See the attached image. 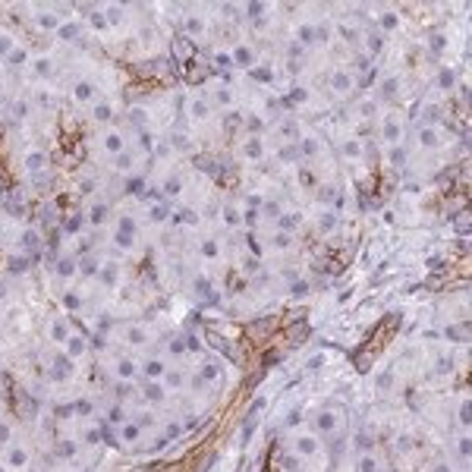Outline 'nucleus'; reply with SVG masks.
Segmentation results:
<instances>
[{
	"instance_id": "obj_1",
	"label": "nucleus",
	"mask_w": 472,
	"mask_h": 472,
	"mask_svg": "<svg viewBox=\"0 0 472 472\" xmlns=\"http://www.w3.org/2000/svg\"><path fill=\"white\" fill-rule=\"evenodd\" d=\"M337 428H340V415L334 412V409H318L315 412V431L318 434H337Z\"/></svg>"
},
{
	"instance_id": "obj_2",
	"label": "nucleus",
	"mask_w": 472,
	"mask_h": 472,
	"mask_svg": "<svg viewBox=\"0 0 472 472\" xmlns=\"http://www.w3.org/2000/svg\"><path fill=\"white\" fill-rule=\"evenodd\" d=\"M293 450H296V457L308 460V457H315V453L321 450V444H318V438H315V434H299V438H296V444H293Z\"/></svg>"
},
{
	"instance_id": "obj_3",
	"label": "nucleus",
	"mask_w": 472,
	"mask_h": 472,
	"mask_svg": "<svg viewBox=\"0 0 472 472\" xmlns=\"http://www.w3.org/2000/svg\"><path fill=\"white\" fill-rule=\"evenodd\" d=\"M331 88H334V95L353 92V72H350V69H334V72H331Z\"/></svg>"
},
{
	"instance_id": "obj_4",
	"label": "nucleus",
	"mask_w": 472,
	"mask_h": 472,
	"mask_svg": "<svg viewBox=\"0 0 472 472\" xmlns=\"http://www.w3.org/2000/svg\"><path fill=\"white\" fill-rule=\"evenodd\" d=\"M381 136H384L387 145H400V142H403V126H400V120H397V117H387V120H384V129H381Z\"/></svg>"
},
{
	"instance_id": "obj_5",
	"label": "nucleus",
	"mask_w": 472,
	"mask_h": 472,
	"mask_svg": "<svg viewBox=\"0 0 472 472\" xmlns=\"http://www.w3.org/2000/svg\"><path fill=\"white\" fill-rule=\"evenodd\" d=\"M29 463V450L22 444H7V466L10 469H22Z\"/></svg>"
},
{
	"instance_id": "obj_6",
	"label": "nucleus",
	"mask_w": 472,
	"mask_h": 472,
	"mask_svg": "<svg viewBox=\"0 0 472 472\" xmlns=\"http://www.w3.org/2000/svg\"><path fill=\"white\" fill-rule=\"evenodd\" d=\"M198 378H202L205 384H208V381H217V378H221V362H217V359H205L202 365H198Z\"/></svg>"
},
{
	"instance_id": "obj_7",
	"label": "nucleus",
	"mask_w": 472,
	"mask_h": 472,
	"mask_svg": "<svg viewBox=\"0 0 472 472\" xmlns=\"http://www.w3.org/2000/svg\"><path fill=\"white\" fill-rule=\"evenodd\" d=\"M164 372H167V365H164L161 359H148V362L142 365V375L148 378V381H161V378H164Z\"/></svg>"
},
{
	"instance_id": "obj_8",
	"label": "nucleus",
	"mask_w": 472,
	"mask_h": 472,
	"mask_svg": "<svg viewBox=\"0 0 472 472\" xmlns=\"http://www.w3.org/2000/svg\"><path fill=\"white\" fill-rule=\"evenodd\" d=\"M415 136H419V145H422V148H438V145H441V136H438V129H434V126H422Z\"/></svg>"
},
{
	"instance_id": "obj_9",
	"label": "nucleus",
	"mask_w": 472,
	"mask_h": 472,
	"mask_svg": "<svg viewBox=\"0 0 472 472\" xmlns=\"http://www.w3.org/2000/svg\"><path fill=\"white\" fill-rule=\"evenodd\" d=\"M243 154H246V158H252V161H258V158L265 154V145H261V139H258V136H249V139L243 142Z\"/></svg>"
},
{
	"instance_id": "obj_10",
	"label": "nucleus",
	"mask_w": 472,
	"mask_h": 472,
	"mask_svg": "<svg viewBox=\"0 0 472 472\" xmlns=\"http://www.w3.org/2000/svg\"><path fill=\"white\" fill-rule=\"evenodd\" d=\"M337 227H340L337 211H321V214H318V230H321V233H334Z\"/></svg>"
},
{
	"instance_id": "obj_11",
	"label": "nucleus",
	"mask_w": 472,
	"mask_h": 472,
	"mask_svg": "<svg viewBox=\"0 0 472 472\" xmlns=\"http://www.w3.org/2000/svg\"><path fill=\"white\" fill-rule=\"evenodd\" d=\"M136 375H139V365L133 359H117V378L120 381H133Z\"/></svg>"
},
{
	"instance_id": "obj_12",
	"label": "nucleus",
	"mask_w": 472,
	"mask_h": 472,
	"mask_svg": "<svg viewBox=\"0 0 472 472\" xmlns=\"http://www.w3.org/2000/svg\"><path fill=\"white\" fill-rule=\"evenodd\" d=\"M340 151H343V158H350V161H359L362 154H365V148H362L359 139H347V142L340 145Z\"/></svg>"
},
{
	"instance_id": "obj_13",
	"label": "nucleus",
	"mask_w": 472,
	"mask_h": 472,
	"mask_svg": "<svg viewBox=\"0 0 472 472\" xmlns=\"http://www.w3.org/2000/svg\"><path fill=\"white\" fill-rule=\"evenodd\" d=\"M296 151H299L302 158H315V154H318V139H315V136H302L299 145H296Z\"/></svg>"
},
{
	"instance_id": "obj_14",
	"label": "nucleus",
	"mask_w": 472,
	"mask_h": 472,
	"mask_svg": "<svg viewBox=\"0 0 472 472\" xmlns=\"http://www.w3.org/2000/svg\"><path fill=\"white\" fill-rule=\"evenodd\" d=\"M145 400H148V403H161V400H164V397H167V390L164 387H161L158 384V381H148V384H145Z\"/></svg>"
},
{
	"instance_id": "obj_15",
	"label": "nucleus",
	"mask_w": 472,
	"mask_h": 472,
	"mask_svg": "<svg viewBox=\"0 0 472 472\" xmlns=\"http://www.w3.org/2000/svg\"><path fill=\"white\" fill-rule=\"evenodd\" d=\"M356 472H381L378 457H372V453H362V457L356 460Z\"/></svg>"
},
{
	"instance_id": "obj_16",
	"label": "nucleus",
	"mask_w": 472,
	"mask_h": 472,
	"mask_svg": "<svg viewBox=\"0 0 472 472\" xmlns=\"http://www.w3.org/2000/svg\"><path fill=\"white\" fill-rule=\"evenodd\" d=\"M82 353H85V337H76V334H69V337H66V356L79 359Z\"/></svg>"
},
{
	"instance_id": "obj_17",
	"label": "nucleus",
	"mask_w": 472,
	"mask_h": 472,
	"mask_svg": "<svg viewBox=\"0 0 472 472\" xmlns=\"http://www.w3.org/2000/svg\"><path fill=\"white\" fill-rule=\"evenodd\" d=\"M397 92H400V79H397V76H390V79H384V82L378 85V95L381 98H397Z\"/></svg>"
},
{
	"instance_id": "obj_18",
	"label": "nucleus",
	"mask_w": 472,
	"mask_h": 472,
	"mask_svg": "<svg viewBox=\"0 0 472 472\" xmlns=\"http://www.w3.org/2000/svg\"><path fill=\"white\" fill-rule=\"evenodd\" d=\"M123 145H126V139H123L120 133H107V136H104V148L111 151V154H120Z\"/></svg>"
},
{
	"instance_id": "obj_19",
	"label": "nucleus",
	"mask_w": 472,
	"mask_h": 472,
	"mask_svg": "<svg viewBox=\"0 0 472 472\" xmlns=\"http://www.w3.org/2000/svg\"><path fill=\"white\" fill-rule=\"evenodd\" d=\"M378 19H381V29H384V32L400 29V13H394V10H384V13L378 16Z\"/></svg>"
},
{
	"instance_id": "obj_20",
	"label": "nucleus",
	"mask_w": 472,
	"mask_h": 472,
	"mask_svg": "<svg viewBox=\"0 0 472 472\" xmlns=\"http://www.w3.org/2000/svg\"><path fill=\"white\" fill-rule=\"evenodd\" d=\"M208 111H211V107H208V104H205L202 98H195V101L189 104V117H192L195 123H202V120L208 117Z\"/></svg>"
},
{
	"instance_id": "obj_21",
	"label": "nucleus",
	"mask_w": 472,
	"mask_h": 472,
	"mask_svg": "<svg viewBox=\"0 0 472 472\" xmlns=\"http://www.w3.org/2000/svg\"><path fill=\"white\" fill-rule=\"evenodd\" d=\"M387 158H390V167H403V164H406V148H403V142H400V145H390Z\"/></svg>"
},
{
	"instance_id": "obj_22",
	"label": "nucleus",
	"mask_w": 472,
	"mask_h": 472,
	"mask_svg": "<svg viewBox=\"0 0 472 472\" xmlns=\"http://www.w3.org/2000/svg\"><path fill=\"white\" fill-rule=\"evenodd\" d=\"M72 95H76L79 101H92L95 85H92V82H76V85H72Z\"/></svg>"
},
{
	"instance_id": "obj_23",
	"label": "nucleus",
	"mask_w": 472,
	"mask_h": 472,
	"mask_svg": "<svg viewBox=\"0 0 472 472\" xmlns=\"http://www.w3.org/2000/svg\"><path fill=\"white\" fill-rule=\"evenodd\" d=\"M375 114H378V101H375V98L359 101V117H362V120H372Z\"/></svg>"
},
{
	"instance_id": "obj_24",
	"label": "nucleus",
	"mask_w": 472,
	"mask_h": 472,
	"mask_svg": "<svg viewBox=\"0 0 472 472\" xmlns=\"http://www.w3.org/2000/svg\"><path fill=\"white\" fill-rule=\"evenodd\" d=\"M50 72H54V60H47V57H38V60H35V76L47 79Z\"/></svg>"
},
{
	"instance_id": "obj_25",
	"label": "nucleus",
	"mask_w": 472,
	"mask_h": 472,
	"mask_svg": "<svg viewBox=\"0 0 472 472\" xmlns=\"http://www.w3.org/2000/svg\"><path fill=\"white\" fill-rule=\"evenodd\" d=\"M271 246H274V249H290V246H293V236L283 233V230H277L274 236H271Z\"/></svg>"
},
{
	"instance_id": "obj_26",
	"label": "nucleus",
	"mask_w": 472,
	"mask_h": 472,
	"mask_svg": "<svg viewBox=\"0 0 472 472\" xmlns=\"http://www.w3.org/2000/svg\"><path fill=\"white\" fill-rule=\"evenodd\" d=\"M375 387L378 390H390L394 387V372H378L375 375Z\"/></svg>"
},
{
	"instance_id": "obj_27",
	"label": "nucleus",
	"mask_w": 472,
	"mask_h": 472,
	"mask_svg": "<svg viewBox=\"0 0 472 472\" xmlns=\"http://www.w3.org/2000/svg\"><path fill=\"white\" fill-rule=\"evenodd\" d=\"M47 334H50L54 340H60V343H66V337H69V331H66V324H63V321H54L50 328H47Z\"/></svg>"
},
{
	"instance_id": "obj_28",
	"label": "nucleus",
	"mask_w": 472,
	"mask_h": 472,
	"mask_svg": "<svg viewBox=\"0 0 472 472\" xmlns=\"http://www.w3.org/2000/svg\"><path fill=\"white\" fill-rule=\"evenodd\" d=\"M453 82H457V72H453L450 66H444V69L438 72V85H441V88H453Z\"/></svg>"
},
{
	"instance_id": "obj_29",
	"label": "nucleus",
	"mask_w": 472,
	"mask_h": 472,
	"mask_svg": "<svg viewBox=\"0 0 472 472\" xmlns=\"http://www.w3.org/2000/svg\"><path fill=\"white\" fill-rule=\"evenodd\" d=\"M299 41H302V47H305V44H315V25H312V22L299 25Z\"/></svg>"
},
{
	"instance_id": "obj_30",
	"label": "nucleus",
	"mask_w": 472,
	"mask_h": 472,
	"mask_svg": "<svg viewBox=\"0 0 472 472\" xmlns=\"http://www.w3.org/2000/svg\"><path fill=\"white\" fill-rule=\"evenodd\" d=\"M107 221V208L104 205H92V211H88V224H104Z\"/></svg>"
},
{
	"instance_id": "obj_31",
	"label": "nucleus",
	"mask_w": 472,
	"mask_h": 472,
	"mask_svg": "<svg viewBox=\"0 0 472 472\" xmlns=\"http://www.w3.org/2000/svg\"><path fill=\"white\" fill-rule=\"evenodd\" d=\"M101 280H104L107 286H114V283L120 280V268H117V265H107V268H104V274H101Z\"/></svg>"
},
{
	"instance_id": "obj_32",
	"label": "nucleus",
	"mask_w": 472,
	"mask_h": 472,
	"mask_svg": "<svg viewBox=\"0 0 472 472\" xmlns=\"http://www.w3.org/2000/svg\"><path fill=\"white\" fill-rule=\"evenodd\" d=\"M38 25L41 29H60V19L54 13H38Z\"/></svg>"
},
{
	"instance_id": "obj_33",
	"label": "nucleus",
	"mask_w": 472,
	"mask_h": 472,
	"mask_svg": "<svg viewBox=\"0 0 472 472\" xmlns=\"http://www.w3.org/2000/svg\"><path fill=\"white\" fill-rule=\"evenodd\" d=\"M224 221H227V227H236V224L243 221V214L236 211L233 205H224Z\"/></svg>"
},
{
	"instance_id": "obj_34",
	"label": "nucleus",
	"mask_w": 472,
	"mask_h": 472,
	"mask_svg": "<svg viewBox=\"0 0 472 472\" xmlns=\"http://www.w3.org/2000/svg\"><path fill=\"white\" fill-rule=\"evenodd\" d=\"M337 32L343 35V41H350V44H356V41H359V32H356V29H350L347 22H340V25H337Z\"/></svg>"
},
{
	"instance_id": "obj_35",
	"label": "nucleus",
	"mask_w": 472,
	"mask_h": 472,
	"mask_svg": "<svg viewBox=\"0 0 472 472\" xmlns=\"http://www.w3.org/2000/svg\"><path fill=\"white\" fill-rule=\"evenodd\" d=\"M57 274H60V277H72V274H76V261H72V258H63V261L57 265Z\"/></svg>"
},
{
	"instance_id": "obj_36",
	"label": "nucleus",
	"mask_w": 472,
	"mask_h": 472,
	"mask_svg": "<svg viewBox=\"0 0 472 472\" xmlns=\"http://www.w3.org/2000/svg\"><path fill=\"white\" fill-rule=\"evenodd\" d=\"M13 38H10V35L7 32H0V57H10V54H13Z\"/></svg>"
},
{
	"instance_id": "obj_37",
	"label": "nucleus",
	"mask_w": 472,
	"mask_h": 472,
	"mask_svg": "<svg viewBox=\"0 0 472 472\" xmlns=\"http://www.w3.org/2000/svg\"><path fill=\"white\" fill-rule=\"evenodd\" d=\"M126 340H129V343H136V347H142V343L148 340V334H145V331H139V328H129V331H126Z\"/></svg>"
},
{
	"instance_id": "obj_38",
	"label": "nucleus",
	"mask_w": 472,
	"mask_h": 472,
	"mask_svg": "<svg viewBox=\"0 0 472 472\" xmlns=\"http://www.w3.org/2000/svg\"><path fill=\"white\" fill-rule=\"evenodd\" d=\"M457 453L463 460H469V453H472V441H469V434H463V438L457 441Z\"/></svg>"
},
{
	"instance_id": "obj_39",
	"label": "nucleus",
	"mask_w": 472,
	"mask_h": 472,
	"mask_svg": "<svg viewBox=\"0 0 472 472\" xmlns=\"http://www.w3.org/2000/svg\"><path fill=\"white\" fill-rule=\"evenodd\" d=\"M76 271H82V274H85V277H92V274H95V271H98V258H85L82 265H76Z\"/></svg>"
},
{
	"instance_id": "obj_40",
	"label": "nucleus",
	"mask_w": 472,
	"mask_h": 472,
	"mask_svg": "<svg viewBox=\"0 0 472 472\" xmlns=\"http://www.w3.org/2000/svg\"><path fill=\"white\" fill-rule=\"evenodd\" d=\"M7 60H10V66H19V63H25V60H29V54H25L22 47H13V54H10Z\"/></svg>"
},
{
	"instance_id": "obj_41",
	"label": "nucleus",
	"mask_w": 472,
	"mask_h": 472,
	"mask_svg": "<svg viewBox=\"0 0 472 472\" xmlns=\"http://www.w3.org/2000/svg\"><path fill=\"white\" fill-rule=\"evenodd\" d=\"M428 44H431V50H434V54L447 50V35H431V41H428Z\"/></svg>"
},
{
	"instance_id": "obj_42",
	"label": "nucleus",
	"mask_w": 472,
	"mask_h": 472,
	"mask_svg": "<svg viewBox=\"0 0 472 472\" xmlns=\"http://www.w3.org/2000/svg\"><path fill=\"white\" fill-rule=\"evenodd\" d=\"M261 208H265V217H280V202H274V198H268Z\"/></svg>"
},
{
	"instance_id": "obj_43",
	"label": "nucleus",
	"mask_w": 472,
	"mask_h": 472,
	"mask_svg": "<svg viewBox=\"0 0 472 472\" xmlns=\"http://www.w3.org/2000/svg\"><path fill=\"white\" fill-rule=\"evenodd\" d=\"M129 117H133V123H136V126H145V123H148V111H142V107H133Z\"/></svg>"
},
{
	"instance_id": "obj_44",
	"label": "nucleus",
	"mask_w": 472,
	"mask_h": 472,
	"mask_svg": "<svg viewBox=\"0 0 472 472\" xmlns=\"http://www.w3.org/2000/svg\"><path fill=\"white\" fill-rule=\"evenodd\" d=\"M44 164V154H38V151H35V154H29L25 158V170H38Z\"/></svg>"
},
{
	"instance_id": "obj_45",
	"label": "nucleus",
	"mask_w": 472,
	"mask_h": 472,
	"mask_svg": "<svg viewBox=\"0 0 472 472\" xmlns=\"http://www.w3.org/2000/svg\"><path fill=\"white\" fill-rule=\"evenodd\" d=\"M10 441H13V428L7 422H0V447H7Z\"/></svg>"
},
{
	"instance_id": "obj_46",
	"label": "nucleus",
	"mask_w": 472,
	"mask_h": 472,
	"mask_svg": "<svg viewBox=\"0 0 472 472\" xmlns=\"http://www.w3.org/2000/svg\"><path fill=\"white\" fill-rule=\"evenodd\" d=\"M202 255H205V258H217V243H214V240H205V243H202Z\"/></svg>"
},
{
	"instance_id": "obj_47",
	"label": "nucleus",
	"mask_w": 472,
	"mask_h": 472,
	"mask_svg": "<svg viewBox=\"0 0 472 472\" xmlns=\"http://www.w3.org/2000/svg\"><path fill=\"white\" fill-rule=\"evenodd\" d=\"M299 460H302V457H286V460H283V469H286V472H302V463H299Z\"/></svg>"
},
{
	"instance_id": "obj_48",
	"label": "nucleus",
	"mask_w": 472,
	"mask_h": 472,
	"mask_svg": "<svg viewBox=\"0 0 472 472\" xmlns=\"http://www.w3.org/2000/svg\"><path fill=\"white\" fill-rule=\"evenodd\" d=\"M186 29H189L192 35H198V32H205V22H202V19H198V16H192V19L186 22Z\"/></svg>"
},
{
	"instance_id": "obj_49",
	"label": "nucleus",
	"mask_w": 472,
	"mask_h": 472,
	"mask_svg": "<svg viewBox=\"0 0 472 472\" xmlns=\"http://www.w3.org/2000/svg\"><path fill=\"white\" fill-rule=\"evenodd\" d=\"M290 293H293V296H305V293H308V283H305V280H296L293 286H290Z\"/></svg>"
},
{
	"instance_id": "obj_50",
	"label": "nucleus",
	"mask_w": 472,
	"mask_h": 472,
	"mask_svg": "<svg viewBox=\"0 0 472 472\" xmlns=\"http://www.w3.org/2000/svg\"><path fill=\"white\" fill-rule=\"evenodd\" d=\"M431 472H457V469H453V463H447V460H438L431 466Z\"/></svg>"
},
{
	"instance_id": "obj_51",
	"label": "nucleus",
	"mask_w": 472,
	"mask_h": 472,
	"mask_svg": "<svg viewBox=\"0 0 472 472\" xmlns=\"http://www.w3.org/2000/svg\"><path fill=\"white\" fill-rule=\"evenodd\" d=\"M460 425L469 428V400H463V406H460Z\"/></svg>"
},
{
	"instance_id": "obj_52",
	"label": "nucleus",
	"mask_w": 472,
	"mask_h": 472,
	"mask_svg": "<svg viewBox=\"0 0 472 472\" xmlns=\"http://www.w3.org/2000/svg\"><path fill=\"white\" fill-rule=\"evenodd\" d=\"M236 60H240V63H252V54H249V47H236Z\"/></svg>"
},
{
	"instance_id": "obj_53",
	"label": "nucleus",
	"mask_w": 472,
	"mask_h": 472,
	"mask_svg": "<svg viewBox=\"0 0 472 472\" xmlns=\"http://www.w3.org/2000/svg\"><path fill=\"white\" fill-rule=\"evenodd\" d=\"M95 117L98 120H107V117H111V104H98L95 107Z\"/></svg>"
},
{
	"instance_id": "obj_54",
	"label": "nucleus",
	"mask_w": 472,
	"mask_h": 472,
	"mask_svg": "<svg viewBox=\"0 0 472 472\" xmlns=\"http://www.w3.org/2000/svg\"><path fill=\"white\" fill-rule=\"evenodd\" d=\"M107 16H111V22H123V7H107Z\"/></svg>"
},
{
	"instance_id": "obj_55",
	"label": "nucleus",
	"mask_w": 472,
	"mask_h": 472,
	"mask_svg": "<svg viewBox=\"0 0 472 472\" xmlns=\"http://www.w3.org/2000/svg\"><path fill=\"white\" fill-rule=\"evenodd\" d=\"M299 419H302V412H299V409H293V412H290V415H286V425H290V428H293V425H299Z\"/></svg>"
},
{
	"instance_id": "obj_56",
	"label": "nucleus",
	"mask_w": 472,
	"mask_h": 472,
	"mask_svg": "<svg viewBox=\"0 0 472 472\" xmlns=\"http://www.w3.org/2000/svg\"><path fill=\"white\" fill-rule=\"evenodd\" d=\"M22 243H25V249H35V243H38V236H35V233L29 230V233L22 236Z\"/></svg>"
},
{
	"instance_id": "obj_57",
	"label": "nucleus",
	"mask_w": 472,
	"mask_h": 472,
	"mask_svg": "<svg viewBox=\"0 0 472 472\" xmlns=\"http://www.w3.org/2000/svg\"><path fill=\"white\" fill-rule=\"evenodd\" d=\"M321 362H324V356H312V359H308V362H305V369H308V372H312V369H318V365H321Z\"/></svg>"
},
{
	"instance_id": "obj_58",
	"label": "nucleus",
	"mask_w": 472,
	"mask_h": 472,
	"mask_svg": "<svg viewBox=\"0 0 472 472\" xmlns=\"http://www.w3.org/2000/svg\"><path fill=\"white\" fill-rule=\"evenodd\" d=\"M230 101H233V95L221 88V92H217V104H230Z\"/></svg>"
},
{
	"instance_id": "obj_59",
	"label": "nucleus",
	"mask_w": 472,
	"mask_h": 472,
	"mask_svg": "<svg viewBox=\"0 0 472 472\" xmlns=\"http://www.w3.org/2000/svg\"><path fill=\"white\" fill-rule=\"evenodd\" d=\"M79 302H82V299H79L76 293H66V305H69V308H79Z\"/></svg>"
},
{
	"instance_id": "obj_60",
	"label": "nucleus",
	"mask_w": 472,
	"mask_h": 472,
	"mask_svg": "<svg viewBox=\"0 0 472 472\" xmlns=\"http://www.w3.org/2000/svg\"><path fill=\"white\" fill-rule=\"evenodd\" d=\"M249 129H255V133H261V123H258V117H249Z\"/></svg>"
},
{
	"instance_id": "obj_61",
	"label": "nucleus",
	"mask_w": 472,
	"mask_h": 472,
	"mask_svg": "<svg viewBox=\"0 0 472 472\" xmlns=\"http://www.w3.org/2000/svg\"><path fill=\"white\" fill-rule=\"evenodd\" d=\"M293 98H296V101H305V98H308V92H305V88H296Z\"/></svg>"
}]
</instances>
